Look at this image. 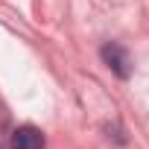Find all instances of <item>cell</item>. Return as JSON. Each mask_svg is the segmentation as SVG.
Masks as SVG:
<instances>
[{
  "label": "cell",
  "instance_id": "obj_1",
  "mask_svg": "<svg viewBox=\"0 0 149 149\" xmlns=\"http://www.w3.org/2000/svg\"><path fill=\"white\" fill-rule=\"evenodd\" d=\"M102 61L117 73L120 79H129L132 76V58H129V53L120 44H105L102 47Z\"/></svg>",
  "mask_w": 149,
  "mask_h": 149
},
{
  "label": "cell",
  "instance_id": "obj_2",
  "mask_svg": "<svg viewBox=\"0 0 149 149\" xmlns=\"http://www.w3.org/2000/svg\"><path fill=\"white\" fill-rule=\"evenodd\" d=\"M12 149H44V134L35 126H21L12 132Z\"/></svg>",
  "mask_w": 149,
  "mask_h": 149
}]
</instances>
